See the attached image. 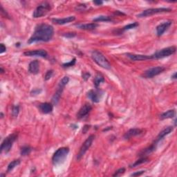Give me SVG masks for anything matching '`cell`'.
Returning a JSON list of instances; mask_svg holds the SVG:
<instances>
[{
    "instance_id": "6da1fadb",
    "label": "cell",
    "mask_w": 177,
    "mask_h": 177,
    "mask_svg": "<svg viewBox=\"0 0 177 177\" xmlns=\"http://www.w3.org/2000/svg\"><path fill=\"white\" fill-rule=\"evenodd\" d=\"M54 35V29L52 26L46 24H41L36 26L35 31L28 41L29 44L38 42L50 41Z\"/></svg>"
},
{
    "instance_id": "7a4b0ae2",
    "label": "cell",
    "mask_w": 177,
    "mask_h": 177,
    "mask_svg": "<svg viewBox=\"0 0 177 177\" xmlns=\"http://www.w3.org/2000/svg\"><path fill=\"white\" fill-rule=\"evenodd\" d=\"M92 57L98 65L101 66L102 68L105 69H111V64L109 62L107 59L105 57V55L98 51L95 50L92 53Z\"/></svg>"
},
{
    "instance_id": "3957f363",
    "label": "cell",
    "mask_w": 177,
    "mask_h": 177,
    "mask_svg": "<svg viewBox=\"0 0 177 177\" xmlns=\"http://www.w3.org/2000/svg\"><path fill=\"white\" fill-rule=\"evenodd\" d=\"M69 152V149L68 148H65V147L60 148L58 150H57V151L53 154L52 156L53 164L54 165H57L64 163L66 158L67 157Z\"/></svg>"
},
{
    "instance_id": "277c9868",
    "label": "cell",
    "mask_w": 177,
    "mask_h": 177,
    "mask_svg": "<svg viewBox=\"0 0 177 177\" xmlns=\"http://www.w3.org/2000/svg\"><path fill=\"white\" fill-rule=\"evenodd\" d=\"M18 134L17 133H13V134H10L3 140L1 145V152H4V153H8L10 151L12 147H13V143L17 139Z\"/></svg>"
},
{
    "instance_id": "5b68a950",
    "label": "cell",
    "mask_w": 177,
    "mask_h": 177,
    "mask_svg": "<svg viewBox=\"0 0 177 177\" xmlns=\"http://www.w3.org/2000/svg\"><path fill=\"white\" fill-rule=\"evenodd\" d=\"M176 46H172L167 47V48L163 49L158 51L152 55H151L152 59H158L164 58V57H169V56L174 54L175 53H176Z\"/></svg>"
},
{
    "instance_id": "8992f818",
    "label": "cell",
    "mask_w": 177,
    "mask_h": 177,
    "mask_svg": "<svg viewBox=\"0 0 177 177\" xmlns=\"http://www.w3.org/2000/svg\"><path fill=\"white\" fill-rule=\"evenodd\" d=\"M51 9V6L48 2H43L40 4L33 12V17L35 18H39L46 15Z\"/></svg>"
},
{
    "instance_id": "52a82bcc",
    "label": "cell",
    "mask_w": 177,
    "mask_h": 177,
    "mask_svg": "<svg viewBox=\"0 0 177 177\" xmlns=\"http://www.w3.org/2000/svg\"><path fill=\"white\" fill-rule=\"evenodd\" d=\"M94 138H95V136H94V135H90V136L87 138V140L84 142V143L82 145L81 148L80 149V151H79L78 155H77V161H80V159L84 156V155H85L86 152L88 151L89 149L92 146Z\"/></svg>"
},
{
    "instance_id": "ba28073f",
    "label": "cell",
    "mask_w": 177,
    "mask_h": 177,
    "mask_svg": "<svg viewBox=\"0 0 177 177\" xmlns=\"http://www.w3.org/2000/svg\"><path fill=\"white\" fill-rule=\"evenodd\" d=\"M172 10L170 8H149V9L145 10L138 15V17H146L152 15H155V14L163 13H168L171 12Z\"/></svg>"
},
{
    "instance_id": "9c48e42d",
    "label": "cell",
    "mask_w": 177,
    "mask_h": 177,
    "mask_svg": "<svg viewBox=\"0 0 177 177\" xmlns=\"http://www.w3.org/2000/svg\"><path fill=\"white\" fill-rule=\"evenodd\" d=\"M165 68L163 66H156V67L151 68V69L145 71L143 74V76L145 78H152L154 76H156L159 75L163 71H165Z\"/></svg>"
},
{
    "instance_id": "30bf717a",
    "label": "cell",
    "mask_w": 177,
    "mask_h": 177,
    "mask_svg": "<svg viewBox=\"0 0 177 177\" xmlns=\"http://www.w3.org/2000/svg\"><path fill=\"white\" fill-rule=\"evenodd\" d=\"M96 89V90H90L87 93L88 98L94 103H99L103 96V92L98 88Z\"/></svg>"
},
{
    "instance_id": "8fae6325",
    "label": "cell",
    "mask_w": 177,
    "mask_h": 177,
    "mask_svg": "<svg viewBox=\"0 0 177 177\" xmlns=\"http://www.w3.org/2000/svg\"><path fill=\"white\" fill-rule=\"evenodd\" d=\"M24 55L25 56H29V57H46L48 55V53L45 50L43 49H38L34 51H25L24 53Z\"/></svg>"
},
{
    "instance_id": "7c38bea8",
    "label": "cell",
    "mask_w": 177,
    "mask_h": 177,
    "mask_svg": "<svg viewBox=\"0 0 177 177\" xmlns=\"http://www.w3.org/2000/svg\"><path fill=\"white\" fill-rule=\"evenodd\" d=\"M92 105L88 104V103L85 104L80 109H79L78 113H77V118L78 119L83 118L84 117H85L86 115L89 114V112L92 111Z\"/></svg>"
},
{
    "instance_id": "4fadbf2b",
    "label": "cell",
    "mask_w": 177,
    "mask_h": 177,
    "mask_svg": "<svg viewBox=\"0 0 177 177\" xmlns=\"http://www.w3.org/2000/svg\"><path fill=\"white\" fill-rule=\"evenodd\" d=\"M172 24V21H167V22H164L161 24H159V26H157L156 27V34L159 37L163 35V33L165 32L170 27V26Z\"/></svg>"
},
{
    "instance_id": "5bb4252c",
    "label": "cell",
    "mask_w": 177,
    "mask_h": 177,
    "mask_svg": "<svg viewBox=\"0 0 177 177\" xmlns=\"http://www.w3.org/2000/svg\"><path fill=\"white\" fill-rule=\"evenodd\" d=\"M173 130H174V127H173L172 126H169V127H165L164 129H163V130L159 133V135H158L156 140L154 144L156 145L159 141H161V140L165 137V136H166L167 135L170 134L171 132H172Z\"/></svg>"
},
{
    "instance_id": "9a60e30c",
    "label": "cell",
    "mask_w": 177,
    "mask_h": 177,
    "mask_svg": "<svg viewBox=\"0 0 177 177\" xmlns=\"http://www.w3.org/2000/svg\"><path fill=\"white\" fill-rule=\"evenodd\" d=\"M143 129H139V128L131 129L125 133V135H124V138H125V139H130L131 138L141 134L142 133H143Z\"/></svg>"
},
{
    "instance_id": "2e32d148",
    "label": "cell",
    "mask_w": 177,
    "mask_h": 177,
    "mask_svg": "<svg viewBox=\"0 0 177 177\" xmlns=\"http://www.w3.org/2000/svg\"><path fill=\"white\" fill-rule=\"evenodd\" d=\"M127 56L129 59L133 61H142L147 60V59H151V55H140V54H134V53H127Z\"/></svg>"
},
{
    "instance_id": "e0dca14e",
    "label": "cell",
    "mask_w": 177,
    "mask_h": 177,
    "mask_svg": "<svg viewBox=\"0 0 177 177\" xmlns=\"http://www.w3.org/2000/svg\"><path fill=\"white\" fill-rule=\"evenodd\" d=\"M75 20H76V17L75 16H69L62 19L54 18L52 20V22H53L54 24H59V25H63V24H66L70 23V22H72Z\"/></svg>"
},
{
    "instance_id": "ac0fdd59",
    "label": "cell",
    "mask_w": 177,
    "mask_h": 177,
    "mask_svg": "<svg viewBox=\"0 0 177 177\" xmlns=\"http://www.w3.org/2000/svg\"><path fill=\"white\" fill-rule=\"evenodd\" d=\"M29 71L33 75L38 74L40 71V62L37 59L30 62L29 65Z\"/></svg>"
},
{
    "instance_id": "d6986e66",
    "label": "cell",
    "mask_w": 177,
    "mask_h": 177,
    "mask_svg": "<svg viewBox=\"0 0 177 177\" xmlns=\"http://www.w3.org/2000/svg\"><path fill=\"white\" fill-rule=\"evenodd\" d=\"M39 109L42 113L44 114L51 113L53 111V105L49 103H43L39 105Z\"/></svg>"
},
{
    "instance_id": "ffe728a7",
    "label": "cell",
    "mask_w": 177,
    "mask_h": 177,
    "mask_svg": "<svg viewBox=\"0 0 177 177\" xmlns=\"http://www.w3.org/2000/svg\"><path fill=\"white\" fill-rule=\"evenodd\" d=\"M64 88V87H61V86L58 85V88H57V91H56L55 94H54L53 96V98H52V102L54 105H57V103H58Z\"/></svg>"
},
{
    "instance_id": "44dd1931",
    "label": "cell",
    "mask_w": 177,
    "mask_h": 177,
    "mask_svg": "<svg viewBox=\"0 0 177 177\" xmlns=\"http://www.w3.org/2000/svg\"><path fill=\"white\" fill-rule=\"evenodd\" d=\"M176 114V111L174 109H170L168 110V111L164 112L162 114L160 115L161 120H165V119H168V118H172L175 116Z\"/></svg>"
},
{
    "instance_id": "7402d4cb",
    "label": "cell",
    "mask_w": 177,
    "mask_h": 177,
    "mask_svg": "<svg viewBox=\"0 0 177 177\" xmlns=\"http://www.w3.org/2000/svg\"><path fill=\"white\" fill-rule=\"evenodd\" d=\"M98 26V24L95 23H89V24H81V25H79L78 28L80 29H83V30H94L96 29V28Z\"/></svg>"
},
{
    "instance_id": "603a6c76",
    "label": "cell",
    "mask_w": 177,
    "mask_h": 177,
    "mask_svg": "<svg viewBox=\"0 0 177 177\" xmlns=\"http://www.w3.org/2000/svg\"><path fill=\"white\" fill-rule=\"evenodd\" d=\"M94 85L96 88H98V87L101 83L105 82V78L104 76L101 74V73H98L96 75L95 78H94Z\"/></svg>"
},
{
    "instance_id": "cb8c5ba5",
    "label": "cell",
    "mask_w": 177,
    "mask_h": 177,
    "mask_svg": "<svg viewBox=\"0 0 177 177\" xmlns=\"http://www.w3.org/2000/svg\"><path fill=\"white\" fill-rule=\"evenodd\" d=\"M20 164V160H14L12 161L11 163H10L8 165V168H7V172H10V171H12L15 167H16L17 166H18Z\"/></svg>"
},
{
    "instance_id": "d4e9b609",
    "label": "cell",
    "mask_w": 177,
    "mask_h": 177,
    "mask_svg": "<svg viewBox=\"0 0 177 177\" xmlns=\"http://www.w3.org/2000/svg\"><path fill=\"white\" fill-rule=\"evenodd\" d=\"M112 19L109 16H105V15H100V16L97 17L96 18L94 19V22H110Z\"/></svg>"
},
{
    "instance_id": "484cf974",
    "label": "cell",
    "mask_w": 177,
    "mask_h": 177,
    "mask_svg": "<svg viewBox=\"0 0 177 177\" xmlns=\"http://www.w3.org/2000/svg\"><path fill=\"white\" fill-rule=\"evenodd\" d=\"M31 150H32V149L30 148L29 146H24L21 149L20 154L22 156H27L31 153Z\"/></svg>"
},
{
    "instance_id": "4316f807",
    "label": "cell",
    "mask_w": 177,
    "mask_h": 177,
    "mask_svg": "<svg viewBox=\"0 0 177 177\" xmlns=\"http://www.w3.org/2000/svg\"><path fill=\"white\" fill-rule=\"evenodd\" d=\"M148 161V159L147 157H141V159H139V160H138L136 163H134L131 166V167H136V166L139 165L143 163L147 162V161Z\"/></svg>"
},
{
    "instance_id": "83f0119b",
    "label": "cell",
    "mask_w": 177,
    "mask_h": 177,
    "mask_svg": "<svg viewBox=\"0 0 177 177\" xmlns=\"http://www.w3.org/2000/svg\"><path fill=\"white\" fill-rule=\"evenodd\" d=\"M138 23H137V22H134V23H131V24H128V25L124 26L123 27V31H126V30H130V29H135V28H136L137 26H138Z\"/></svg>"
},
{
    "instance_id": "f1b7e54d",
    "label": "cell",
    "mask_w": 177,
    "mask_h": 177,
    "mask_svg": "<svg viewBox=\"0 0 177 177\" xmlns=\"http://www.w3.org/2000/svg\"><path fill=\"white\" fill-rule=\"evenodd\" d=\"M19 112H20V107L18 105L13 106V109H12V115H13V116L17 117V115L19 114Z\"/></svg>"
},
{
    "instance_id": "f546056e",
    "label": "cell",
    "mask_w": 177,
    "mask_h": 177,
    "mask_svg": "<svg viewBox=\"0 0 177 177\" xmlns=\"http://www.w3.org/2000/svg\"><path fill=\"white\" fill-rule=\"evenodd\" d=\"M69 81V77L64 76V78H63L62 80H60V82H59V85L62 86V87H64L66 85H67Z\"/></svg>"
},
{
    "instance_id": "4dcf8cb0",
    "label": "cell",
    "mask_w": 177,
    "mask_h": 177,
    "mask_svg": "<svg viewBox=\"0 0 177 177\" xmlns=\"http://www.w3.org/2000/svg\"><path fill=\"white\" fill-rule=\"evenodd\" d=\"M76 58H73L72 60L70 61L69 62L64 63V64H62V66L64 68L71 67V66H73V65H75V64H76Z\"/></svg>"
},
{
    "instance_id": "1f68e13d",
    "label": "cell",
    "mask_w": 177,
    "mask_h": 177,
    "mask_svg": "<svg viewBox=\"0 0 177 177\" xmlns=\"http://www.w3.org/2000/svg\"><path fill=\"white\" fill-rule=\"evenodd\" d=\"M125 172V169L124 167L120 168V169H118L117 171H115V172L113 174V176H121L122 174H123Z\"/></svg>"
},
{
    "instance_id": "d6a6232c",
    "label": "cell",
    "mask_w": 177,
    "mask_h": 177,
    "mask_svg": "<svg viewBox=\"0 0 177 177\" xmlns=\"http://www.w3.org/2000/svg\"><path fill=\"white\" fill-rule=\"evenodd\" d=\"M53 74V70H49V71L46 73V74H45L44 80H49L50 78H51Z\"/></svg>"
},
{
    "instance_id": "836d02e7",
    "label": "cell",
    "mask_w": 177,
    "mask_h": 177,
    "mask_svg": "<svg viewBox=\"0 0 177 177\" xmlns=\"http://www.w3.org/2000/svg\"><path fill=\"white\" fill-rule=\"evenodd\" d=\"M63 36L65 37L66 38H73L74 37L76 36V33H73V32H70V33H66L64 34H63Z\"/></svg>"
},
{
    "instance_id": "e575fe53",
    "label": "cell",
    "mask_w": 177,
    "mask_h": 177,
    "mask_svg": "<svg viewBox=\"0 0 177 177\" xmlns=\"http://www.w3.org/2000/svg\"><path fill=\"white\" fill-rule=\"evenodd\" d=\"M144 170H142V171H139V172H136L133 173V174H131V176H141L142 174H144L145 173Z\"/></svg>"
},
{
    "instance_id": "d590c367",
    "label": "cell",
    "mask_w": 177,
    "mask_h": 177,
    "mask_svg": "<svg viewBox=\"0 0 177 177\" xmlns=\"http://www.w3.org/2000/svg\"><path fill=\"white\" fill-rule=\"evenodd\" d=\"M90 76H91L90 73H87V72H85L83 74H82V78H83V80H85V81H87Z\"/></svg>"
},
{
    "instance_id": "8d00e7d4",
    "label": "cell",
    "mask_w": 177,
    "mask_h": 177,
    "mask_svg": "<svg viewBox=\"0 0 177 177\" xmlns=\"http://www.w3.org/2000/svg\"><path fill=\"white\" fill-rule=\"evenodd\" d=\"M1 15H2L3 17H8V13H7L5 11L4 9H3V6H1Z\"/></svg>"
},
{
    "instance_id": "74e56055",
    "label": "cell",
    "mask_w": 177,
    "mask_h": 177,
    "mask_svg": "<svg viewBox=\"0 0 177 177\" xmlns=\"http://www.w3.org/2000/svg\"><path fill=\"white\" fill-rule=\"evenodd\" d=\"M89 129H90V125H85V127H84L83 129H82V133H83V134H86Z\"/></svg>"
},
{
    "instance_id": "f35d334b",
    "label": "cell",
    "mask_w": 177,
    "mask_h": 177,
    "mask_svg": "<svg viewBox=\"0 0 177 177\" xmlns=\"http://www.w3.org/2000/svg\"><path fill=\"white\" fill-rule=\"evenodd\" d=\"M0 46H1V49H0L1 51H0V53L2 54L3 53H4L6 51V47L4 44H1Z\"/></svg>"
},
{
    "instance_id": "ab89813d",
    "label": "cell",
    "mask_w": 177,
    "mask_h": 177,
    "mask_svg": "<svg viewBox=\"0 0 177 177\" xmlns=\"http://www.w3.org/2000/svg\"><path fill=\"white\" fill-rule=\"evenodd\" d=\"M42 90H39V89H35V90L32 91L31 94H33V95H38V94H40L41 93Z\"/></svg>"
},
{
    "instance_id": "60d3db41",
    "label": "cell",
    "mask_w": 177,
    "mask_h": 177,
    "mask_svg": "<svg viewBox=\"0 0 177 177\" xmlns=\"http://www.w3.org/2000/svg\"><path fill=\"white\" fill-rule=\"evenodd\" d=\"M93 3H94V4L97 5V6H100V5H102L103 3L102 1H93Z\"/></svg>"
},
{
    "instance_id": "b9f144b4",
    "label": "cell",
    "mask_w": 177,
    "mask_h": 177,
    "mask_svg": "<svg viewBox=\"0 0 177 177\" xmlns=\"http://www.w3.org/2000/svg\"><path fill=\"white\" fill-rule=\"evenodd\" d=\"M171 78H172V79H174V80H176V78H177V77H176V72H175V73H174V74H173V75H172V77H171Z\"/></svg>"
},
{
    "instance_id": "7bdbcfd3",
    "label": "cell",
    "mask_w": 177,
    "mask_h": 177,
    "mask_svg": "<svg viewBox=\"0 0 177 177\" xmlns=\"http://www.w3.org/2000/svg\"><path fill=\"white\" fill-rule=\"evenodd\" d=\"M174 126H176V118H175L174 120Z\"/></svg>"
},
{
    "instance_id": "ee69618b",
    "label": "cell",
    "mask_w": 177,
    "mask_h": 177,
    "mask_svg": "<svg viewBox=\"0 0 177 177\" xmlns=\"http://www.w3.org/2000/svg\"><path fill=\"white\" fill-rule=\"evenodd\" d=\"M3 117V113H1V118H2Z\"/></svg>"
},
{
    "instance_id": "f6af8a7d",
    "label": "cell",
    "mask_w": 177,
    "mask_h": 177,
    "mask_svg": "<svg viewBox=\"0 0 177 177\" xmlns=\"http://www.w3.org/2000/svg\"><path fill=\"white\" fill-rule=\"evenodd\" d=\"M1 73H3V69H2V67H1Z\"/></svg>"
}]
</instances>
